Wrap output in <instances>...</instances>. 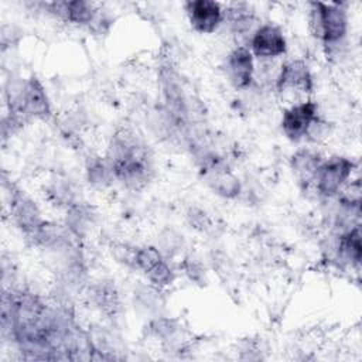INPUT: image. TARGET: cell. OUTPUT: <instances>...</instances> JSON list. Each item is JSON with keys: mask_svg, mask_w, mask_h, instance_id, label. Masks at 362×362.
Returning <instances> with one entry per match:
<instances>
[{"mask_svg": "<svg viewBox=\"0 0 362 362\" xmlns=\"http://www.w3.org/2000/svg\"><path fill=\"white\" fill-rule=\"evenodd\" d=\"M106 161L113 177L130 188H141L153 175V160L148 148L127 130H120L112 137Z\"/></svg>", "mask_w": 362, "mask_h": 362, "instance_id": "obj_1", "label": "cell"}, {"mask_svg": "<svg viewBox=\"0 0 362 362\" xmlns=\"http://www.w3.org/2000/svg\"><path fill=\"white\" fill-rule=\"evenodd\" d=\"M310 30L327 47H337L346 35L348 14L341 4L315 1L310 4Z\"/></svg>", "mask_w": 362, "mask_h": 362, "instance_id": "obj_2", "label": "cell"}, {"mask_svg": "<svg viewBox=\"0 0 362 362\" xmlns=\"http://www.w3.org/2000/svg\"><path fill=\"white\" fill-rule=\"evenodd\" d=\"M354 168L355 163L344 156H332L324 160L315 177L317 191L327 198L337 195L348 182Z\"/></svg>", "mask_w": 362, "mask_h": 362, "instance_id": "obj_3", "label": "cell"}, {"mask_svg": "<svg viewBox=\"0 0 362 362\" xmlns=\"http://www.w3.org/2000/svg\"><path fill=\"white\" fill-rule=\"evenodd\" d=\"M318 107L313 100L301 102L290 106L283 112L281 130L291 141H298L308 136L314 123L318 120Z\"/></svg>", "mask_w": 362, "mask_h": 362, "instance_id": "obj_4", "label": "cell"}, {"mask_svg": "<svg viewBox=\"0 0 362 362\" xmlns=\"http://www.w3.org/2000/svg\"><path fill=\"white\" fill-rule=\"evenodd\" d=\"M185 11L192 30L201 34H212L223 21V10L218 1L192 0L185 3Z\"/></svg>", "mask_w": 362, "mask_h": 362, "instance_id": "obj_5", "label": "cell"}, {"mask_svg": "<svg viewBox=\"0 0 362 362\" xmlns=\"http://www.w3.org/2000/svg\"><path fill=\"white\" fill-rule=\"evenodd\" d=\"M10 215L17 228L27 236L44 222L37 204L24 191L17 188H11L10 191Z\"/></svg>", "mask_w": 362, "mask_h": 362, "instance_id": "obj_6", "label": "cell"}, {"mask_svg": "<svg viewBox=\"0 0 362 362\" xmlns=\"http://www.w3.org/2000/svg\"><path fill=\"white\" fill-rule=\"evenodd\" d=\"M250 48L257 58H277L286 52L287 42L280 27L263 24L253 33Z\"/></svg>", "mask_w": 362, "mask_h": 362, "instance_id": "obj_7", "label": "cell"}, {"mask_svg": "<svg viewBox=\"0 0 362 362\" xmlns=\"http://www.w3.org/2000/svg\"><path fill=\"white\" fill-rule=\"evenodd\" d=\"M276 88L279 92H311L314 88V81L308 65L301 59L286 62L277 75Z\"/></svg>", "mask_w": 362, "mask_h": 362, "instance_id": "obj_8", "label": "cell"}, {"mask_svg": "<svg viewBox=\"0 0 362 362\" xmlns=\"http://www.w3.org/2000/svg\"><path fill=\"white\" fill-rule=\"evenodd\" d=\"M225 71L229 82L236 89H246L252 85L255 64L252 52L245 47H236L226 57Z\"/></svg>", "mask_w": 362, "mask_h": 362, "instance_id": "obj_9", "label": "cell"}, {"mask_svg": "<svg viewBox=\"0 0 362 362\" xmlns=\"http://www.w3.org/2000/svg\"><path fill=\"white\" fill-rule=\"evenodd\" d=\"M44 7L49 14L78 25H90L98 11V7L93 3L83 1V0L52 1V3H45Z\"/></svg>", "mask_w": 362, "mask_h": 362, "instance_id": "obj_10", "label": "cell"}, {"mask_svg": "<svg viewBox=\"0 0 362 362\" xmlns=\"http://www.w3.org/2000/svg\"><path fill=\"white\" fill-rule=\"evenodd\" d=\"M321 163V157L317 153L307 148L296 151L290 160L294 177L303 187H308L310 184L315 182V177Z\"/></svg>", "mask_w": 362, "mask_h": 362, "instance_id": "obj_11", "label": "cell"}, {"mask_svg": "<svg viewBox=\"0 0 362 362\" xmlns=\"http://www.w3.org/2000/svg\"><path fill=\"white\" fill-rule=\"evenodd\" d=\"M335 253L338 259L344 263L358 266L361 263L362 256V246H361V228L359 225L339 233Z\"/></svg>", "mask_w": 362, "mask_h": 362, "instance_id": "obj_12", "label": "cell"}, {"mask_svg": "<svg viewBox=\"0 0 362 362\" xmlns=\"http://www.w3.org/2000/svg\"><path fill=\"white\" fill-rule=\"evenodd\" d=\"M92 300L96 307L107 315H115L120 308L119 294L115 284L110 281H100L92 288Z\"/></svg>", "mask_w": 362, "mask_h": 362, "instance_id": "obj_13", "label": "cell"}, {"mask_svg": "<svg viewBox=\"0 0 362 362\" xmlns=\"http://www.w3.org/2000/svg\"><path fill=\"white\" fill-rule=\"evenodd\" d=\"M86 174H88L89 182L98 187H105L110 184V181L115 178L106 158L102 160L100 157H92L88 160Z\"/></svg>", "mask_w": 362, "mask_h": 362, "instance_id": "obj_14", "label": "cell"}, {"mask_svg": "<svg viewBox=\"0 0 362 362\" xmlns=\"http://www.w3.org/2000/svg\"><path fill=\"white\" fill-rule=\"evenodd\" d=\"M163 259L161 252L154 246H141L136 247L134 252V260H133V269L143 272L144 274Z\"/></svg>", "mask_w": 362, "mask_h": 362, "instance_id": "obj_15", "label": "cell"}, {"mask_svg": "<svg viewBox=\"0 0 362 362\" xmlns=\"http://www.w3.org/2000/svg\"><path fill=\"white\" fill-rule=\"evenodd\" d=\"M146 277L148 279L150 284L156 288H163V287H167L170 286L174 279H175V274L173 272V269L168 266V263L164 260V257L157 262L147 273H146Z\"/></svg>", "mask_w": 362, "mask_h": 362, "instance_id": "obj_16", "label": "cell"}, {"mask_svg": "<svg viewBox=\"0 0 362 362\" xmlns=\"http://www.w3.org/2000/svg\"><path fill=\"white\" fill-rule=\"evenodd\" d=\"M150 331L160 339H170L178 329L177 321L171 318H156L150 322Z\"/></svg>", "mask_w": 362, "mask_h": 362, "instance_id": "obj_17", "label": "cell"}, {"mask_svg": "<svg viewBox=\"0 0 362 362\" xmlns=\"http://www.w3.org/2000/svg\"><path fill=\"white\" fill-rule=\"evenodd\" d=\"M182 269H184V273L189 277V280H192L195 283L205 281V269L198 259H195L192 256L185 257L182 262Z\"/></svg>", "mask_w": 362, "mask_h": 362, "instance_id": "obj_18", "label": "cell"}, {"mask_svg": "<svg viewBox=\"0 0 362 362\" xmlns=\"http://www.w3.org/2000/svg\"><path fill=\"white\" fill-rule=\"evenodd\" d=\"M188 219H189V223L192 225V228H195L201 232L208 230L211 228V219L201 209H191L188 212Z\"/></svg>", "mask_w": 362, "mask_h": 362, "instance_id": "obj_19", "label": "cell"}]
</instances>
